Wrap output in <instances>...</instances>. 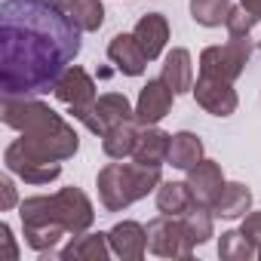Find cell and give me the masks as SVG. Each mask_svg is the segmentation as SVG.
Listing matches in <instances>:
<instances>
[{
    "instance_id": "2e32d148",
    "label": "cell",
    "mask_w": 261,
    "mask_h": 261,
    "mask_svg": "<svg viewBox=\"0 0 261 261\" xmlns=\"http://www.w3.org/2000/svg\"><path fill=\"white\" fill-rule=\"evenodd\" d=\"M163 83L175 92V95H181V92H191L194 89V65H191V53L185 49V46H175L172 53H166V59H163Z\"/></svg>"
},
{
    "instance_id": "ffe728a7",
    "label": "cell",
    "mask_w": 261,
    "mask_h": 261,
    "mask_svg": "<svg viewBox=\"0 0 261 261\" xmlns=\"http://www.w3.org/2000/svg\"><path fill=\"white\" fill-rule=\"evenodd\" d=\"M191 206H194V194H191L188 181H160V188H157V209L163 215L181 218Z\"/></svg>"
},
{
    "instance_id": "52a82bcc",
    "label": "cell",
    "mask_w": 261,
    "mask_h": 261,
    "mask_svg": "<svg viewBox=\"0 0 261 261\" xmlns=\"http://www.w3.org/2000/svg\"><path fill=\"white\" fill-rule=\"evenodd\" d=\"M4 163L13 175H19L28 185H49L62 175V163L59 160H46L37 151H31L25 145V139H16L13 145H7L4 151Z\"/></svg>"
},
{
    "instance_id": "7c38bea8",
    "label": "cell",
    "mask_w": 261,
    "mask_h": 261,
    "mask_svg": "<svg viewBox=\"0 0 261 261\" xmlns=\"http://www.w3.org/2000/svg\"><path fill=\"white\" fill-rule=\"evenodd\" d=\"M188 185H191V194H194V203L200 206H215L221 188L227 185L224 181V172L215 160H200L194 169H188Z\"/></svg>"
},
{
    "instance_id": "5b68a950",
    "label": "cell",
    "mask_w": 261,
    "mask_h": 261,
    "mask_svg": "<svg viewBox=\"0 0 261 261\" xmlns=\"http://www.w3.org/2000/svg\"><path fill=\"white\" fill-rule=\"evenodd\" d=\"M53 95H56L62 105H68V111L74 114V120H80L89 133H95V136H105V133H108V126H105V120L98 117V108H95V101H98V95H95V80H92L80 65H71V68L59 77Z\"/></svg>"
},
{
    "instance_id": "484cf974",
    "label": "cell",
    "mask_w": 261,
    "mask_h": 261,
    "mask_svg": "<svg viewBox=\"0 0 261 261\" xmlns=\"http://www.w3.org/2000/svg\"><path fill=\"white\" fill-rule=\"evenodd\" d=\"M227 13H230V0H191V16L203 28L224 25Z\"/></svg>"
},
{
    "instance_id": "4dcf8cb0",
    "label": "cell",
    "mask_w": 261,
    "mask_h": 261,
    "mask_svg": "<svg viewBox=\"0 0 261 261\" xmlns=\"http://www.w3.org/2000/svg\"><path fill=\"white\" fill-rule=\"evenodd\" d=\"M240 7H246V10L261 22V0H240Z\"/></svg>"
},
{
    "instance_id": "e0dca14e",
    "label": "cell",
    "mask_w": 261,
    "mask_h": 261,
    "mask_svg": "<svg viewBox=\"0 0 261 261\" xmlns=\"http://www.w3.org/2000/svg\"><path fill=\"white\" fill-rule=\"evenodd\" d=\"M142 123L139 120H123V123H114L108 133L101 136V148L111 160H126V157H133L136 151V142H139V129Z\"/></svg>"
},
{
    "instance_id": "ac0fdd59",
    "label": "cell",
    "mask_w": 261,
    "mask_h": 261,
    "mask_svg": "<svg viewBox=\"0 0 261 261\" xmlns=\"http://www.w3.org/2000/svg\"><path fill=\"white\" fill-rule=\"evenodd\" d=\"M62 261H105L111 255L108 233H74V240L59 252Z\"/></svg>"
},
{
    "instance_id": "9a60e30c",
    "label": "cell",
    "mask_w": 261,
    "mask_h": 261,
    "mask_svg": "<svg viewBox=\"0 0 261 261\" xmlns=\"http://www.w3.org/2000/svg\"><path fill=\"white\" fill-rule=\"evenodd\" d=\"M169 142H172L169 133H163V129H157V126H145L139 133L133 160L145 163V166H163L169 160Z\"/></svg>"
},
{
    "instance_id": "277c9868",
    "label": "cell",
    "mask_w": 261,
    "mask_h": 261,
    "mask_svg": "<svg viewBox=\"0 0 261 261\" xmlns=\"http://www.w3.org/2000/svg\"><path fill=\"white\" fill-rule=\"evenodd\" d=\"M163 172L160 166H145V163H108L98 169V200L108 212H123L136 200L148 197L154 188H160Z\"/></svg>"
},
{
    "instance_id": "4316f807",
    "label": "cell",
    "mask_w": 261,
    "mask_h": 261,
    "mask_svg": "<svg viewBox=\"0 0 261 261\" xmlns=\"http://www.w3.org/2000/svg\"><path fill=\"white\" fill-rule=\"evenodd\" d=\"M255 25H258V19H255L246 7H230V13H227V19H224V28H227L230 37H249Z\"/></svg>"
},
{
    "instance_id": "5bb4252c",
    "label": "cell",
    "mask_w": 261,
    "mask_h": 261,
    "mask_svg": "<svg viewBox=\"0 0 261 261\" xmlns=\"http://www.w3.org/2000/svg\"><path fill=\"white\" fill-rule=\"evenodd\" d=\"M133 34H136L142 53L148 56V62H154V59H160L163 49H166V40H169V22H166L163 13H148V16L139 19V25H136Z\"/></svg>"
},
{
    "instance_id": "3957f363",
    "label": "cell",
    "mask_w": 261,
    "mask_h": 261,
    "mask_svg": "<svg viewBox=\"0 0 261 261\" xmlns=\"http://www.w3.org/2000/svg\"><path fill=\"white\" fill-rule=\"evenodd\" d=\"M0 120L10 129H16L25 139V145L46 160H59V163L71 160L80 148L74 126L62 114H56L49 105H43L31 95H4Z\"/></svg>"
},
{
    "instance_id": "44dd1931",
    "label": "cell",
    "mask_w": 261,
    "mask_h": 261,
    "mask_svg": "<svg viewBox=\"0 0 261 261\" xmlns=\"http://www.w3.org/2000/svg\"><path fill=\"white\" fill-rule=\"evenodd\" d=\"M200 160H203V142H200L194 133H175L172 142H169V160H166V163H172L175 169L188 172V169H194Z\"/></svg>"
},
{
    "instance_id": "9c48e42d",
    "label": "cell",
    "mask_w": 261,
    "mask_h": 261,
    "mask_svg": "<svg viewBox=\"0 0 261 261\" xmlns=\"http://www.w3.org/2000/svg\"><path fill=\"white\" fill-rule=\"evenodd\" d=\"M191 92H194L197 105H200L206 114H212V117H230V114L237 111V105H240L237 89H233V83H227V80H215V77H203V74H200Z\"/></svg>"
},
{
    "instance_id": "ba28073f",
    "label": "cell",
    "mask_w": 261,
    "mask_h": 261,
    "mask_svg": "<svg viewBox=\"0 0 261 261\" xmlns=\"http://www.w3.org/2000/svg\"><path fill=\"white\" fill-rule=\"evenodd\" d=\"M148 249L160 258H191L194 246L191 240L185 237V227H181V218L175 215H163L148 221Z\"/></svg>"
},
{
    "instance_id": "8992f818",
    "label": "cell",
    "mask_w": 261,
    "mask_h": 261,
    "mask_svg": "<svg viewBox=\"0 0 261 261\" xmlns=\"http://www.w3.org/2000/svg\"><path fill=\"white\" fill-rule=\"evenodd\" d=\"M249 59H252V40L249 37H230L227 43L206 46L200 53V74L233 83L243 74V68L249 65Z\"/></svg>"
},
{
    "instance_id": "603a6c76",
    "label": "cell",
    "mask_w": 261,
    "mask_h": 261,
    "mask_svg": "<svg viewBox=\"0 0 261 261\" xmlns=\"http://www.w3.org/2000/svg\"><path fill=\"white\" fill-rule=\"evenodd\" d=\"M71 19L80 25V31H98L105 25V7L101 0H65L62 4Z\"/></svg>"
},
{
    "instance_id": "6da1fadb",
    "label": "cell",
    "mask_w": 261,
    "mask_h": 261,
    "mask_svg": "<svg viewBox=\"0 0 261 261\" xmlns=\"http://www.w3.org/2000/svg\"><path fill=\"white\" fill-rule=\"evenodd\" d=\"M80 25L53 0H4L0 89L4 95L53 92L80 53Z\"/></svg>"
},
{
    "instance_id": "7a4b0ae2",
    "label": "cell",
    "mask_w": 261,
    "mask_h": 261,
    "mask_svg": "<svg viewBox=\"0 0 261 261\" xmlns=\"http://www.w3.org/2000/svg\"><path fill=\"white\" fill-rule=\"evenodd\" d=\"M19 215H22V230H25V243L31 249L53 252L56 243L65 233H83L92 227L95 221V209L89 203V197L80 188H62L56 194H40V197H28L19 203Z\"/></svg>"
},
{
    "instance_id": "f546056e",
    "label": "cell",
    "mask_w": 261,
    "mask_h": 261,
    "mask_svg": "<svg viewBox=\"0 0 261 261\" xmlns=\"http://www.w3.org/2000/svg\"><path fill=\"white\" fill-rule=\"evenodd\" d=\"M0 243H4V249H7V261H19V249H16L10 224H0Z\"/></svg>"
},
{
    "instance_id": "7402d4cb",
    "label": "cell",
    "mask_w": 261,
    "mask_h": 261,
    "mask_svg": "<svg viewBox=\"0 0 261 261\" xmlns=\"http://www.w3.org/2000/svg\"><path fill=\"white\" fill-rule=\"evenodd\" d=\"M212 209L209 206H200V203H194L185 215H181V227H185V237L191 240V246H203V243H209V237H212Z\"/></svg>"
},
{
    "instance_id": "cb8c5ba5",
    "label": "cell",
    "mask_w": 261,
    "mask_h": 261,
    "mask_svg": "<svg viewBox=\"0 0 261 261\" xmlns=\"http://www.w3.org/2000/svg\"><path fill=\"white\" fill-rule=\"evenodd\" d=\"M218 255L224 261H249V258L258 255V249L243 230H224L221 240H218Z\"/></svg>"
},
{
    "instance_id": "d6986e66",
    "label": "cell",
    "mask_w": 261,
    "mask_h": 261,
    "mask_svg": "<svg viewBox=\"0 0 261 261\" xmlns=\"http://www.w3.org/2000/svg\"><path fill=\"white\" fill-rule=\"evenodd\" d=\"M249 209H252V191H249L243 181H227V185L221 188L215 206H212V212H215L218 218H227V221L243 218Z\"/></svg>"
},
{
    "instance_id": "30bf717a",
    "label": "cell",
    "mask_w": 261,
    "mask_h": 261,
    "mask_svg": "<svg viewBox=\"0 0 261 261\" xmlns=\"http://www.w3.org/2000/svg\"><path fill=\"white\" fill-rule=\"evenodd\" d=\"M172 98H175V92L163 83V77L148 80V83L142 86V92H139V101H136V120H139L142 126H157V123L169 114Z\"/></svg>"
},
{
    "instance_id": "8fae6325",
    "label": "cell",
    "mask_w": 261,
    "mask_h": 261,
    "mask_svg": "<svg viewBox=\"0 0 261 261\" xmlns=\"http://www.w3.org/2000/svg\"><path fill=\"white\" fill-rule=\"evenodd\" d=\"M108 243L111 252L123 261H139L148 252V227H142L139 221H117L108 230Z\"/></svg>"
},
{
    "instance_id": "4fadbf2b",
    "label": "cell",
    "mask_w": 261,
    "mask_h": 261,
    "mask_svg": "<svg viewBox=\"0 0 261 261\" xmlns=\"http://www.w3.org/2000/svg\"><path fill=\"white\" fill-rule=\"evenodd\" d=\"M108 59L126 74V77H142L148 68V56L142 53L136 34H114L108 43Z\"/></svg>"
},
{
    "instance_id": "d4e9b609",
    "label": "cell",
    "mask_w": 261,
    "mask_h": 261,
    "mask_svg": "<svg viewBox=\"0 0 261 261\" xmlns=\"http://www.w3.org/2000/svg\"><path fill=\"white\" fill-rule=\"evenodd\" d=\"M95 108H98V117L105 120L108 129H111L114 123H123V120H136V108L129 105V98L120 95V92H108V95H101V98L95 101Z\"/></svg>"
},
{
    "instance_id": "f1b7e54d",
    "label": "cell",
    "mask_w": 261,
    "mask_h": 261,
    "mask_svg": "<svg viewBox=\"0 0 261 261\" xmlns=\"http://www.w3.org/2000/svg\"><path fill=\"white\" fill-rule=\"evenodd\" d=\"M16 203H19V197H16V185H13L10 175H4V178H0V212H10Z\"/></svg>"
},
{
    "instance_id": "1f68e13d",
    "label": "cell",
    "mask_w": 261,
    "mask_h": 261,
    "mask_svg": "<svg viewBox=\"0 0 261 261\" xmlns=\"http://www.w3.org/2000/svg\"><path fill=\"white\" fill-rule=\"evenodd\" d=\"M53 4H65V0H53Z\"/></svg>"
},
{
    "instance_id": "83f0119b",
    "label": "cell",
    "mask_w": 261,
    "mask_h": 261,
    "mask_svg": "<svg viewBox=\"0 0 261 261\" xmlns=\"http://www.w3.org/2000/svg\"><path fill=\"white\" fill-rule=\"evenodd\" d=\"M240 230H243V233L255 243V249L261 252V212H249V215H243Z\"/></svg>"
}]
</instances>
